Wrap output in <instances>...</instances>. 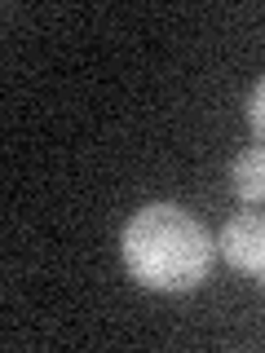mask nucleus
<instances>
[{
	"label": "nucleus",
	"mask_w": 265,
	"mask_h": 353,
	"mask_svg": "<svg viewBox=\"0 0 265 353\" xmlns=\"http://www.w3.org/2000/svg\"><path fill=\"white\" fill-rule=\"evenodd\" d=\"M230 190L243 203H265V146H248L230 163Z\"/></svg>",
	"instance_id": "7ed1b4c3"
},
{
	"label": "nucleus",
	"mask_w": 265,
	"mask_h": 353,
	"mask_svg": "<svg viewBox=\"0 0 265 353\" xmlns=\"http://www.w3.org/2000/svg\"><path fill=\"white\" fill-rule=\"evenodd\" d=\"M221 256L239 274H261L265 279V212H239L221 230Z\"/></svg>",
	"instance_id": "f03ea898"
},
{
	"label": "nucleus",
	"mask_w": 265,
	"mask_h": 353,
	"mask_svg": "<svg viewBox=\"0 0 265 353\" xmlns=\"http://www.w3.org/2000/svg\"><path fill=\"white\" fill-rule=\"evenodd\" d=\"M124 270L150 292H190L213 270V239L204 221L177 203H146L119 234Z\"/></svg>",
	"instance_id": "f257e3e1"
},
{
	"label": "nucleus",
	"mask_w": 265,
	"mask_h": 353,
	"mask_svg": "<svg viewBox=\"0 0 265 353\" xmlns=\"http://www.w3.org/2000/svg\"><path fill=\"white\" fill-rule=\"evenodd\" d=\"M248 119H252V128L265 137V80L257 84V93H252V102H248Z\"/></svg>",
	"instance_id": "20e7f679"
}]
</instances>
